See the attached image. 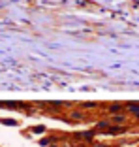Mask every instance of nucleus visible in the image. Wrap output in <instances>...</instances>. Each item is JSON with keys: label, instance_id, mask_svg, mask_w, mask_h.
<instances>
[{"label": "nucleus", "instance_id": "obj_1", "mask_svg": "<svg viewBox=\"0 0 139 147\" xmlns=\"http://www.w3.org/2000/svg\"><path fill=\"white\" fill-rule=\"evenodd\" d=\"M126 126L124 125H109L107 128H105V134L109 136H117V134H122V132H126Z\"/></svg>", "mask_w": 139, "mask_h": 147}, {"label": "nucleus", "instance_id": "obj_2", "mask_svg": "<svg viewBox=\"0 0 139 147\" xmlns=\"http://www.w3.org/2000/svg\"><path fill=\"white\" fill-rule=\"evenodd\" d=\"M107 121H109V125H126L128 117H126V115H122V113H115L113 117H109Z\"/></svg>", "mask_w": 139, "mask_h": 147}, {"label": "nucleus", "instance_id": "obj_3", "mask_svg": "<svg viewBox=\"0 0 139 147\" xmlns=\"http://www.w3.org/2000/svg\"><path fill=\"white\" fill-rule=\"evenodd\" d=\"M94 136H96L94 130H88V132H79L75 138H77V140H83V142H90V140H94Z\"/></svg>", "mask_w": 139, "mask_h": 147}, {"label": "nucleus", "instance_id": "obj_4", "mask_svg": "<svg viewBox=\"0 0 139 147\" xmlns=\"http://www.w3.org/2000/svg\"><path fill=\"white\" fill-rule=\"evenodd\" d=\"M124 108H126V104H120V102H115V104H111V106H109V111H111V113L115 115V113H120V111H122Z\"/></svg>", "mask_w": 139, "mask_h": 147}, {"label": "nucleus", "instance_id": "obj_5", "mask_svg": "<svg viewBox=\"0 0 139 147\" xmlns=\"http://www.w3.org/2000/svg\"><path fill=\"white\" fill-rule=\"evenodd\" d=\"M30 130H32V132H36V134H43V132H45L47 128H45L43 125H36V126H32Z\"/></svg>", "mask_w": 139, "mask_h": 147}, {"label": "nucleus", "instance_id": "obj_6", "mask_svg": "<svg viewBox=\"0 0 139 147\" xmlns=\"http://www.w3.org/2000/svg\"><path fill=\"white\" fill-rule=\"evenodd\" d=\"M53 142H55V138H43V140H39V145L41 147H49Z\"/></svg>", "mask_w": 139, "mask_h": 147}, {"label": "nucleus", "instance_id": "obj_7", "mask_svg": "<svg viewBox=\"0 0 139 147\" xmlns=\"http://www.w3.org/2000/svg\"><path fill=\"white\" fill-rule=\"evenodd\" d=\"M70 117H72L74 121H83V113L81 111H72V113H70Z\"/></svg>", "mask_w": 139, "mask_h": 147}, {"label": "nucleus", "instance_id": "obj_8", "mask_svg": "<svg viewBox=\"0 0 139 147\" xmlns=\"http://www.w3.org/2000/svg\"><path fill=\"white\" fill-rule=\"evenodd\" d=\"M0 123H4V125H11V126H17L19 125L15 119H11V121H9V119H0Z\"/></svg>", "mask_w": 139, "mask_h": 147}, {"label": "nucleus", "instance_id": "obj_9", "mask_svg": "<svg viewBox=\"0 0 139 147\" xmlns=\"http://www.w3.org/2000/svg\"><path fill=\"white\" fill-rule=\"evenodd\" d=\"M96 106H98L96 102H87V104H83V108H88V109H90V108H96Z\"/></svg>", "mask_w": 139, "mask_h": 147}, {"label": "nucleus", "instance_id": "obj_10", "mask_svg": "<svg viewBox=\"0 0 139 147\" xmlns=\"http://www.w3.org/2000/svg\"><path fill=\"white\" fill-rule=\"evenodd\" d=\"M135 117H137V121H139V113H137V115H135Z\"/></svg>", "mask_w": 139, "mask_h": 147}, {"label": "nucleus", "instance_id": "obj_11", "mask_svg": "<svg viewBox=\"0 0 139 147\" xmlns=\"http://www.w3.org/2000/svg\"><path fill=\"white\" fill-rule=\"evenodd\" d=\"M49 147H58V145H49Z\"/></svg>", "mask_w": 139, "mask_h": 147}]
</instances>
